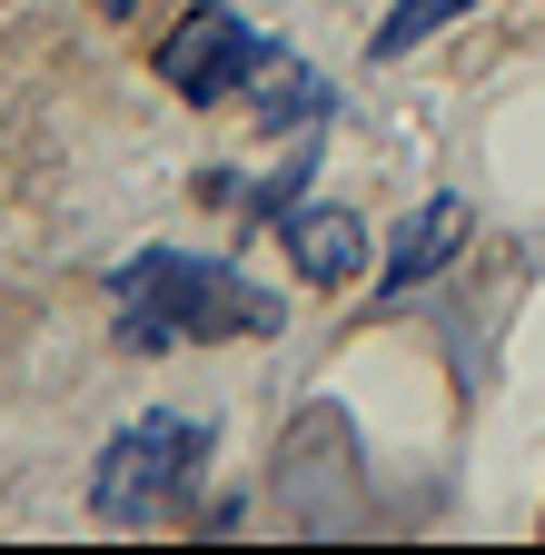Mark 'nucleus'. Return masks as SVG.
Returning <instances> with one entry per match:
<instances>
[{
	"label": "nucleus",
	"instance_id": "nucleus-2",
	"mask_svg": "<svg viewBox=\"0 0 545 555\" xmlns=\"http://www.w3.org/2000/svg\"><path fill=\"white\" fill-rule=\"evenodd\" d=\"M198 456H209V437H198L189 416H140V427L109 437L90 506H100L109 526H150V516H169L189 486H198Z\"/></svg>",
	"mask_w": 545,
	"mask_h": 555
},
{
	"label": "nucleus",
	"instance_id": "nucleus-5",
	"mask_svg": "<svg viewBox=\"0 0 545 555\" xmlns=\"http://www.w3.org/2000/svg\"><path fill=\"white\" fill-rule=\"evenodd\" d=\"M466 248V198H427L417 219H406V238L387 248V288H417L427 268H446Z\"/></svg>",
	"mask_w": 545,
	"mask_h": 555
},
{
	"label": "nucleus",
	"instance_id": "nucleus-6",
	"mask_svg": "<svg viewBox=\"0 0 545 555\" xmlns=\"http://www.w3.org/2000/svg\"><path fill=\"white\" fill-rule=\"evenodd\" d=\"M456 11H476V0H397V11L377 21V40H367V50H377V60H397V50H417L427 30H446Z\"/></svg>",
	"mask_w": 545,
	"mask_h": 555
},
{
	"label": "nucleus",
	"instance_id": "nucleus-7",
	"mask_svg": "<svg viewBox=\"0 0 545 555\" xmlns=\"http://www.w3.org/2000/svg\"><path fill=\"white\" fill-rule=\"evenodd\" d=\"M100 11H129V0H100Z\"/></svg>",
	"mask_w": 545,
	"mask_h": 555
},
{
	"label": "nucleus",
	"instance_id": "nucleus-4",
	"mask_svg": "<svg viewBox=\"0 0 545 555\" xmlns=\"http://www.w3.org/2000/svg\"><path fill=\"white\" fill-rule=\"evenodd\" d=\"M288 258L308 268V288H358L367 278V219L337 198H308V208H288Z\"/></svg>",
	"mask_w": 545,
	"mask_h": 555
},
{
	"label": "nucleus",
	"instance_id": "nucleus-1",
	"mask_svg": "<svg viewBox=\"0 0 545 555\" xmlns=\"http://www.w3.org/2000/svg\"><path fill=\"white\" fill-rule=\"evenodd\" d=\"M268 337L278 327V298L268 288H248V278H229V268H209V258H169V248H150V258H129L119 268V337L129 347H169V337Z\"/></svg>",
	"mask_w": 545,
	"mask_h": 555
},
{
	"label": "nucleus",
	"instance_id": "nucleus-3",
	"mask_svg": "<svg viewBox=\"0 0 545 555\" xmlns=\"http://www.w3.org/2000/svg\"><path fill=\"white\" fill-rule=\"evenodd\" d=\"M258 50H268V40H248V21H229L219 0H198V11L159 40V80H169L179 100H229V90H248Z\"/></svg>",
	"mask_w": 545,
	"mask_h": 555
}]
</instances>
